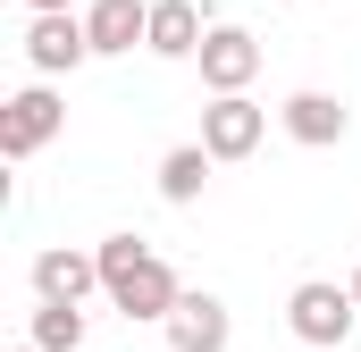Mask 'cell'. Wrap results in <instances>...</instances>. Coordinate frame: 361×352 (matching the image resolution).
<instances>
[{
	"label": "cell",
	"instance_id": "3957f363",
	"mask_svg": "<svg viewBox=\"0 0 361 352\" xmlns=\"http://www.w3.org/2000/svg\"><path fill=\"white\" fill-rule=\"evenodd\" d=\"M25 59H34V76H68V68H85L92 59V34L76 8H34V25H25Z\"/></svg>",
	"mask_w": 361,
	"mask_h": 352
},
{
	"label": "cell",
	"instance_id": "ba28073f",
	"mask_svg": "<svg viewBox=\"0 0 361 352\" xmlns=\"http://www.w3.org/2000/svg\"><path fill=\"white\" fill-rule=\"evenodd\" d=\"M92 285H101V252H68V244L34 252V294L42 302H85Z\"/></svg>",
	"mask_w": 361,
	"mask_h": 352
},
{
	"label": "cell",
	"instance_id": "2e32d148",
	"mask_svg": "<svg viewBox=\"0 0 361 352\" xmlns=\"http://www.w3.org/2000/svg\"><path fill=\"white\" fill-rule=\"evenodd\" d=\"M353 294H361V268H353Z\"/></svg>",
	"mask_w": 361,
	"mask_h": 352
},
{
	"label": "cell",
	"instance_id": "5bb4252c",
	"mask_svg": "<svg viewBox=\"0 0 361 352\" xmlns=\"http://www.w3.org/2000/svg\"><path fill=\"white\" fill-rule=\"evenodd\" d=\"M25 8H76V0H25Z\"/></svg>",
	"mask_w": 361,
	"mask_h": 352
},
{
	"label": "cell",
	"instance_id": "30bf717a",
	"mask_svg": "<svg viewBox=\"0 0 361 352\" xmlns=\"http://www.w3.org/2000/svg\"><path fill=\"white\" fill-rule=\"evenodd\" d=\"M277 118H286V134H294L302 151H328V143H345V126H353L336 92H294V101H286Z\"/></svg>",
	"mask_w": 361,
	"mask_h": 352
},
{
	"label": "cell",
	"instance_id": "277c9868",
	"mask_svg": "<svg viewBox=\"0 0 361 352\" xmlns=\"http://www.w3.org/2000/svg\"><path fill=\"white\" fill-rule=\"evenodd\" d=\"M59 126H68L59 92H51V84H25V92H8V109H0V151H8V160H34Z\"/></svg>",
	"mask_w": 361,
	"mask_h": 352
},
{
	"label": "cell",
	"instance_id": "6da1fadb",
	"mask_svg": "<svg viewBox=\"0 0 361 352\" xmlns=\"http://www.w3.org/2000/svg\"><path fill=\"white\" fill-rule=\"evenodd\" d=\"M101 294L126 310V319H143V327H160L169 310H177V268L160 260L143 235H101Z\"/></svg>",
	"mask_w": 361,
	"mask_h": 352
},
{
	"label": "cell",
	"instance_id": "9c48e42d",
	"mask_svg": "<svg viewBox=\"0 0 361 352\" xmlns=\"http://www.w3.org/2000/svg\"><path fill=\"white\" fill-rule=\"evenodd\" d=\"M85 34H92V59H118L152 34V0H92L85 8Z\"/></svg>",
	"mask_w": 361,
	"mask_h": 352
},
{
	"label": "cell",
	"instance_id": "7c38bea8",
	"mask_svg": "<svg viewBox=\"0 0 361 352\" xmlns=\"http://www.w3.org/2000/svg\"><path fill=\"white\" fill-rule=\"evenodd\" d=\"M210 143H177L169 160H160V201H202V184H210Z\"/></svg>",
	"mask_w": 361,
	"mask_h": 352
},
{
	"label": "cell",
	"instance_id": "8fae6325",
	"mask_svg": "<svg viewBox=\"0 0 361 352\" xmlns=\"http://www.w3.org/2000/svg\"><path fill=\"white\" fill-rule=\"evenodd\" d=\"M202 34H210V17H202L193 0H152V34H143V51H160V59H193Z\"/></svg>",
	"mask_w": 361,
	"mask_h": 352
},
{
	"label": "cell",
	"instance_id": "4fadbf2b",
	"mask_svg": "<svg viewBox=\"0 0 361 352\" xmlns=\"http://www.w3.org/2000/svg\"><path fill=\"white\" fill-rule=\"evenodd\" d=\"M34 344L42 352H85V302H42L34 310Z\"/></svg>",
	"mask_w": 361,
	"mask_h": 352
},
{
	"label": "cell",
	"instance_id": "5b68a950",
	"mask_svg": "<svg viewBox=\"0 0 361 352\" xmlns=\"http://www.w3.org/2000/svg\"><path fill=\"white\" fill-rule=\"evenodd\" d=\"M261 134H269V109H252L244 92H210V109H202V143H210V160H252Z\"/></svg>",
	"mask_w": 361,
	"mask_h": 352
},
{
	"label": "cell",
	"instance_id": "7a4b0ae2",
	"mask_svg": "<svg viewBox=\"0 0 361 352\" xmlns=\"http://www.w3.org/2000/svg\"><path fill=\"white\" fill-rule=\"evenodd\" d=\"M353 310H361V294L353 285H328V277H311V285L286 294V327H294L302 344H319V352H336L353 336Z\"/></svg>",
	"mask_w": 361,
	"mask_h": 352
},
{
	"label": "cell",
	"instance_id": "9a60e30c",
	"mask_svg": "<svg viewBox=\"0 0 361 352\" xmlns=\"http://www.w3.org/2000/svg\"><path fill=\"white\" fill-rule=\"evenodd\" d=\"M17 352H42V344H17Z\"/></svg>",
	"mask_w": 361,
	"mask_h": 352
},
{
	"label": "cell",
	"instance_id": "52a82bcc",
	"mask_svg": "<svg viewBox=\"0 0 361 352\" xmlns=\"http://www.w3.org/2000/svg\"><path fill=\"white\" fill-rule=\"evenodd\" d=\"M193 59H202V84L210 92H244L252 76H261V42H252L244 25H210Z\"/></svg>",
	"mask_w": 361,
	"mask_h": 352
},
{
	"label": "cell",
	"instance_id": "8992f818",
	"mask_svg": "<svg viewBox=\"0 0 361 352\" xmlns=\"http://www.w3.org/2000/svg\"><path fill=\"white\" fill-rule=\"evenodd\" d=\"M160 336H169V352H227L235 319H227L219 294H177V310L160 319Z\"/></svg>",
	"mask_w": 361,
	"mask_h": 352
}]
</instances>
